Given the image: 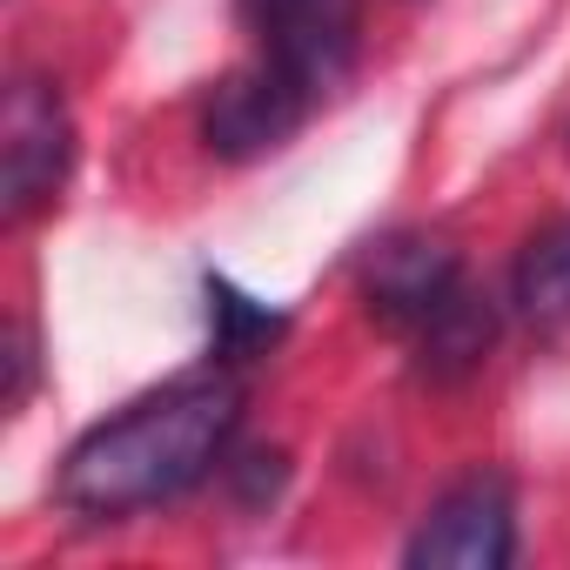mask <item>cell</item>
<instances>
[{
	"mask_svg": "<svg viewBox=\"0 0 570 570\" xmlns=\"http://www.w3.org/2000/svg\"><path fill=\"white\" fill-rule=\"evenodd\" d=\"M242 423V383L235 376H181L121 416L95 423L68 456H61V503L81 517H135L155 510L181 490H195L222 456Z\"/></svg>",
	"mask_w": 570,
	"mask_h": 570,
	"instance_id": "cell-1",
	"label": "cell"
},
{
	"mask_svg": "<svg viewBox=\"0 0 570 570\" xmlns=\"http://www.w3.org/2000/svg\"><path fill=\"white\" fill-rule=\"evenodd\" d=\"M75 175V115L55 81L21 75L0 108V215L14 228L41 215Z\"/></svg>",
	"mask_w": 570,
	"mask_h": 570,
	"instance_id": "cell-2",
	"label": "cell"
},
{
	"mask_svg": "<svg viewBox=\"0 0 570 570\" xmlns=\"http://www.w3.org/2000/svg\"><path fill=\"white\" fill-rule=\"evenodd\" d=\"M410 570H503L517 557V503L497 470L450 483L410 537Z\"/></svg>",
	"mask_w": 570,
	"mask_h": 570,
	"instance_id": "cell-3",
	"label": "cell"
},
{
	"mask_svg": "<svg viewBox=\"0 0 570 570\" xmlns=\"http://www.w3.org/2000/svg\"><path fill=\"white\" fill-rule=\"evenodd\" d=\"M309 101H316V95H309L303 81H289V75L262 55L255 68H235V75L215 81V95H208V108H202V141H208V155H222V161H255V155L282 148V141L303 128Z\"/></svg>",
	"mask_w": 570,
	"mask_h": 570,
	"instance_id": "cell-4",
	"label": "cell"
},
{
	"mask_svg": "<svg viewBox=\"0 0 570 570\" xmlns=\"http://www.w3.org/2000/svg\"><path fill=\"white\" fill-rule=\"evenodd\" d=\"M456 282H463V262L443 235H390L363 262V303H370L376 323L410 336Z\"/></svg>",
	"mask_w": 570,
	"mask_h": 570,
	"instance_id": "cell-5",
	"label": "cell"
},
{
	"mask_svg": "<svg viewBox=\"0 0 570 570\" xmlns=\"http://www.w3.org/2000/svg\"><path fill=\"white\" fill-rule=\"evenodd\" d=\"M356 35H363L356 0H289L282 14L262 21V55L309 95H330L356 61Z\"/></svg>",
	"mask_w": 570,
	"mask_h": 570,
	"instance_id": "cell-6",
	"label": "cell"
},
{
	"mask_svg": "<svg viewBox=\"0 0 570 570\" xmlns=\"http://www.w3.org/2000/svg\"><path fill=\"white\" fill-rule=\"evenodd\" d=\"M416 343V370L430 383H463L470 370H483L490 343H497V309L483 289H470V282H456V289L410 330Z\"/></svg>",
	"mask_w": 570,
	"mask_h": 570,
	"instance_id": "cell-7",
	"label": "cell"
},
{
	"mask_svg": "<svg viewBox=\"0 0 570 570\" xmlns=\"http://www.w3.org/2000/svg\"><path fill=\"white\" fill-rule=\"evenodd\" d=\"M510 303L530 330H570V215L543 222L510 275Z\"/></svg>",
	"mask_w": 570,
	"mask_h": 570,
	"instance_id": "cell-8",
	"label": "cell"
},
{
	"mask_svg": "<svg viewBox=\"0 0 570 570\" xmlns=\"http://www.w3.org/2000/svg\"><path fill=\"white\" fill-rule=\"evenodd\" d=\"M208 323H215V356L222 363H242L248 350H262V343L282 336V316L262 309L255 296L228 289V282H208Z\"/></svg>",
	"mask_w": 570,
	"mask_h": 570,
	"instance_id": "cell-9",
	"label": "cell"
},
{
	"mask_svg": "<svg viewBox=\"0 0 570 570\" xmlns=\"http://www.w3.org/2000/svg\"><path fill=\"white\" fill-rule=\"evenodd\" d=\"M222 470L235 476L242 503H262V497H275V490H282V456H275V450H255V456H242V463H222Z\"/></svg>",
	"mask_w": 570,
	"mask_h": 570,
	"instance_id": "cell-10",
	"label": "cell"
},
{
	"mask_svg": "<svg viewBox=\"0 0 570 570\" xmlns=\"http://www.w3.org/2000/svg\"><path fill=\"white\" fill-rule=\"evenodd\" d=\"M28 383H35V343H28V330L14 323V336H8V410L28 403Z\"/></svg>",
	"mask_w": 570,
	"mask_h": 570,
	"instance_id": "cell-11",
	"label": "cell"
},
{
	"mask_svg": "<svg viewBox=\"0 0 570 570\" xmlns=\"http://www.w3.org/2000/svg\"><path fill=\"white\" fill-rule=\"evenodd\" d=\"M242 8H248V21H255V28H262V21H268V14H282V8H289V0H242Z\"/></svg>",
	"mask_w": 570,
	"mask_h": 570,
	"instance_id": "cell-12",
	"label": "cell"
}]
</instances>
